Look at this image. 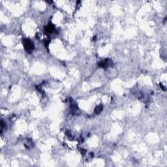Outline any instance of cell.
Instances as JSON below:
<instances>
[{"label": "cell", "mask_w": 167, "mask_h": 167, "mask_svg": "<svg viewBox=\"0 0 167 167\" xmlns=\"http://www.w3.org/2000/svg\"><path fill=\"white\" fill-rule=\"evenodd\" d=\"M23 44L25 50L28 53H32L34 49V44L32 40L28 39H24L23 40Z\"/></svg>", "instance_id": "obj_1"}, {"label": "cell", "mask_w": 167, "mask_h": 167, "mask_svg": "<svg viewBox=\"0 0 167 167\" xmlns=\"http://www.w3.org/2000/svg\"><path fill=\"white\" fill-rule=\"evenodd\" d=\"M112 64V62H111V60H109V59H106V60H104L102 62H100L99 64V65L100 66V67H102V68H106V67H108L110 66V64Z\"/></svg>", "instance_id": "obj_2"}, {"label": "cell", "mask_w": 167, "mask_h": 167, "mask_svg": "<svg viewBox=\"0 0 167 167\" xmlns=\"http://www.w3.org/2000/svg\"><path fill=\"white\" fill-rule=\"evenodd\" d=\"M44 30H45V32L48 33H53L55 31V27L53 24H48L45 27Z\"/></svg>", "instance_id": "obj_3"}, {"label": "cell", "mask_w": 167, "mask_h": 167, "mask_svg": "<svg viewBox=\"0 0 167 167\" xmlns=\"http://www.w3.org/2000/svg\"><path fill=\"white\" fill-rule=\"evenodd\" d=\"M102 105H99L97 106V107L95 108V114H100L101 112V111L102 110Z\"/></svg>", "instance_id": "obj_4"}]
</instances>
